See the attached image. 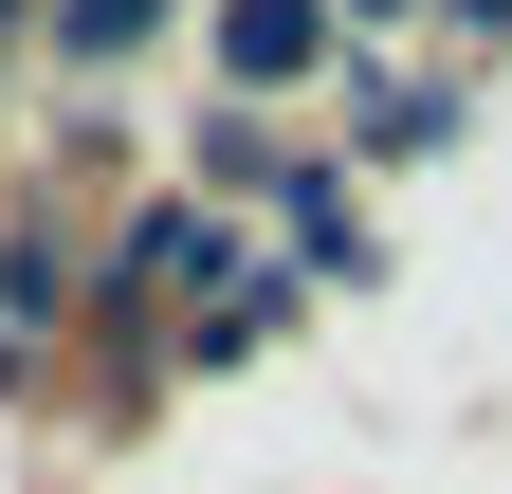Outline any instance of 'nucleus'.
<instances>
[{
	"mask_svg": "<svg viewBox=\"0 0 512 494\" xmlns=\"http://www.w3.org/2000/svg\"><path fill=\"white\" fill-rule=\"evenodd\" d=\"M311 55H330V0H220V74H238V92L311 74Z\"/></svg>",
	"mask_w": 512,
	"mask_h": 494,
	"instance_id": "nucleus-1",
	"label": "nucleus"
},
{
	"mask_svg": "<svg viewBox=\"0 0 512 494\" xmlns=\"http://www.w3.org/2000/svg\"><path fill=\"white\" fill-rule=\"evenodd\" d=\"M110 275H128V293H183V275H220V220H202V202H147Z\"/></svg>",
	"mask_w": 512,
	"mask_h": 494,
	"instance_id": "nucleus-2",
	"label": "nucleus"
},
{
	"mask_svg": "<svg viewBox=\"0 0 512 494\" xmlns=\"http://www.w3.org/2000/svg\"><path fill=\"white\" fill-rule=\"evenodd\" d=\"M55 293H74V257L37 220H0V330H55Z\"/></svg>",
	"mask_w": 512,
	"mask_h": 494,
	"instance_id": "nucleus-3",
	"label": "nucleus"
},
{
	"mask_svg": "<svg viewBox=\"0 0 512 494\" xmlns=\"http://www.w3.org/2000/svg\"><path fill=\"white\" fill-rule=\"evenodd\" d=\"M147 19H165V0H55V37H74V55H128Z\"/></svg>",
	"mask_w": 512,
	"mask_h": 494,
	"instance_id": "nucleus-4",
	"label": "nucleus"
},
{
	"mask_svg": "<svg viewBox=\"0 0 512 494\" xmlns=\"http://www.w3.org/2000/svg\"><path fill=\"white\" fill-rule=\"evenodd\" d=\"M0 19H19V0H0Z\"/></svg>",
	"mask_w": 512,
	"mask_h": 494,
	"instance_id": "nucleus-5",
	"label": "nucleus"
}]
</instances>
